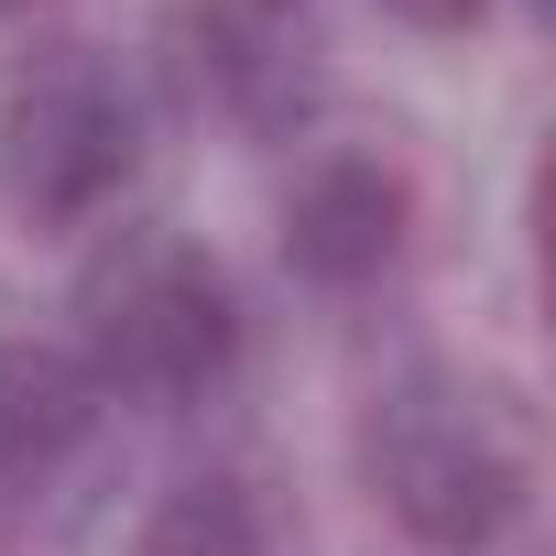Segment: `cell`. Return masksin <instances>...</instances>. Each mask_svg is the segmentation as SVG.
I'll return each instance as SVG.
<instances>
[{
  "instance_id": "obj_6",
  "label": "cell",
  "mask_w": 556,
  "mask_h": 556,
  "mask_svg": "<svg viewBox=\"0 0 556 556\" xmlns=\"http://www.w3.org/2000/svg\"><path fill=\"white\" fill-rule=\"evenodd\" d=\"M99 382L66 339H0V491H45L99 437Z\"/></svg>"
},
{
  "instance_id": "obj_7",
  "label": "cell",
  "mask_w": 556,
  "mask_h": 556,
  "mask_svg": "<svg viewBox=\"0 0 556 556\" xmlns=\"http://www.w3.org/2000/svg\"><path fill=\"white\" fill-rule=\"evenodd\" d=\"M273 491L251 469H186L142 502L131 523V556H273Z\"/></svg>"
},
{
  "instance_id": "obj_4",
  "label": "cell",
  "mask_w": 556,
  "mask_h": 556,
  "mask_svg": "<svg viewBox=\"0 0 556 556\" xmlns=\"http://www.w3.org/2000/svg\"><path fill=\"white\" fill-rule=\"evenodd\" d=\"M164 66L218 131L285 142L328 88V23L317 0H164Z\"/></svg>"
},
{
  "instance_id": "obj_5",
  "label": "cell",
  "mask_w": 556,
  "mask_h": 556,
  "mask_svg": "<svg viewBox=\"0 0 556 556\" xmlns=\"http://www.w3.org/2000/svg\"><path fill=\"white\" fill-rule=\"evenodd\" d=\"M273 229H285L295 285L361 295V285H382V273L404 262V240H415V175H404L382 142H328V153L295 164Z\"/></svg>"
},
{
  "instance_id": "obj_1",
  "label": "cell",
  "mask_w": 556,
  "mask_h": 556,
  "mask_svg": "<svg viewBox=\"0 0 556 556\" xmlns=\"http://www.w3.org/2000/svg\"><path fill=\"white\" fill-rule=\"evenodd\" d=\"M534 480H545V437L502 371L415 361L361 404V491L426 556H491L534 513Z\"/></svg>"
},
{
  "instance_id": "obj_2",
  "label": "cell",
  "mask_w": 556,
  "mask_h": 556,
  "mask_svg": "<svg viewBox=\"0 0 556 556\" xmlns=\"http://www.w3.org/2000/svg\"><path fill=\"white\" fill-rule=\"evenodd\" d=\"M240 285L186 229H121L77 273V361L110 404H207L240 371Z\"/></svg>"
},
{
  "instance_id": "obj_8",
  "label": "cell",
  "mask_w": 556,
  "mask_h": 556,
  "mask_svg": "<svg viewBox=\"0 0 556 556\" xmlns=\"http://www.w3.org/2000/svg\"><path fill=\"white\" fill-rule=\"evenodd\" d=\"M382 12H404V23H426V34H458V23L491 12V0H382Z\"/></svg>"
},
{
  "instance_id": "obj_3",
  "label": "cell",
  "mask_w": 556,
  "mask_h": 556,
  "mask_svg": "<svg viewBox=\"0 0 556 556\" xmlns=\"http://www.w3.org/2000/svg\"><path fill=\"white\" fill-rule=\"evenodd\" d=\"M142 175V99L110 55L55 45L0 88V197L34 229H88Z\"/></svg>"
}]
</instances>
